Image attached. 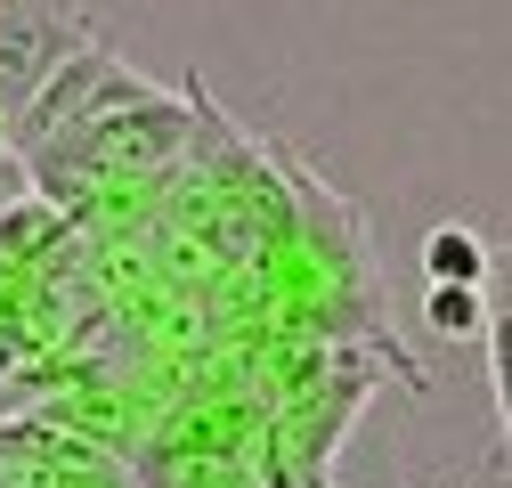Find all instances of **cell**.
Wrapping results in <instances>:
<instances>
[{
  "label": "cell",
  "instance_id": "1",
  "mask_svg": "<svg viewBox=\"0 0 512 488\" xmlns=\"http://www.w3.org/2000/svg\"><path fill=\"white\" fill-rule=\"evenodd\" d=\"M98 33L74 17V9H0V114H25L33 90L66 66L74 49H90Z\"/></svg>",
  "mask_w": 512,
  "mask_h": 488
},
{
  "label": "cell",
  "instance_id": "2",
  "mask_svg": "<svg viewBox=\"0 0 512 488\" xmlns=\"http://www.w3.org/2000/svg\"><path fill=\"white\" fill-rule=\"evenodd\" d=\"M423 277H431V285H456V293H488V285H496V277H488V236L464 228V220H439V228L423 236Z\"/></svg>",
  "mask_w": 512,
  "mask_h": 488
},
{
  "label": "cell",
  "instance_id": "3",
  "mask_svg": "<svg viewBox=\"0 0 512 488\" xmlns=\"http://www.w3.org/2000/svg\"><path fill=\"white\" fill-rule=\"evenodd\" d=\"M25 277L9 269V261H0V375H17V366L33 358V342H25Z\"/></svg>",
  "mask_w": 512,
  "mask_h": 488
},
{
  "label": "cell",
  "instance_id": "4",
  "mask_svg": "<svg viewBox=\"0 0 512 488\" xmlns=\"http://www.w3.org/2000/svg\"><path fill=\"white\" fill-rule=\"evenodd\" d=\"M423 318H431V334H472V326H488V293L431 285V293H423Z\"/></svg>",
  "mask_w": 512,
  "mask_h": 488
},
{
  "label": "cell",
  "instance_id": "5",
  "mask_svg": "<svg viewBox=\"0 0 512 488\" xmlns=\"http://www.w3.org/2000/svg\"><path fill=\"white\" fill-rule=\"evenodd\" d=\"M488 358H496V399H504V440H512V285L488 310Z\"/></svg>",
  "mask_w": 512,
  "mask_h": 488
},
{
  "label": "cell",
  "instance_id": "6",
  "mask_svg": "<svg viewBox=\"0 0 512 488\" xmlns=\"http://www.w3.org/2000/svg\"><path fill=\"white\" fill-rule=\"evenodd\" d=\"M0 163H9V171H17V155H9V114H0Z\"/></svg>",
  "mask_w": 512,
  "mask_h": 488
}]
</instances>
